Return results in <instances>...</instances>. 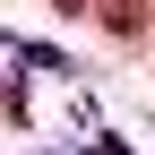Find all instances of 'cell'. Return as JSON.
I'll list each match as a JSON object with an SVG mask.
<instances>
[{"label":"cell","mask_w":155,"mask_h":155,"mask_svg":"<svg viewBox=\"0 0 155 155\" xmlns=\"http://www.w3.org/2000/svg\"><path fill=\"white\" fill-rule=\"evenodd\" d=\"M95 17H104L121 43H129V35H147V0H95Z\"/></svg>","instance_id":"obj_1"},{"label":"cell","mask_w":155,"mask_h":155,"mask_svg":"<svg viewBox=\"0 0 155 155\" xmlns=\"http://www.w3.org/2000/svg\"><path fill=\"white\" fill-rule=\"evenodd\" d=\"M52 9H61V17H78V9H95V0H52Z\"/></svg>","instance_id":"obj_2"},{"label":"cell","mask_w":155,"mask_h":155,"mask_svg":"<svg viewBox=\"0 0 155 155\" xmlns=\"http://www.w3.org/2000/svg\"><path fill=\"white\" fill-rule=\"evenodd\" d=\"M95 155H129V147H121V138H104V147H95Z\"/></svg>","instance_id":"obj_3"}]
</instances>
